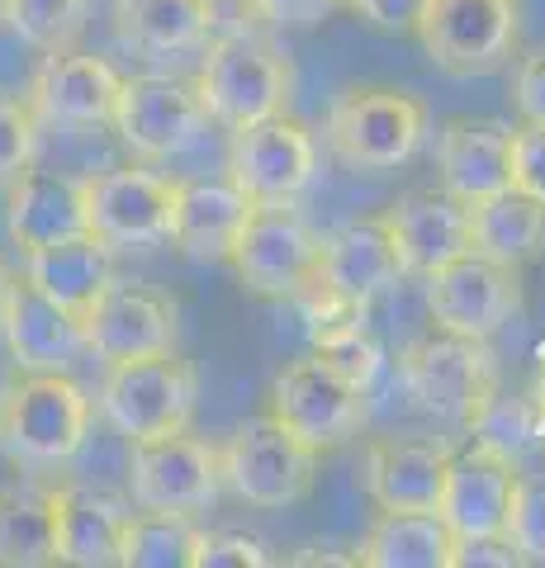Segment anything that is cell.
I'll use <instances>...</instances> for the list:
<instances>
[{
	"label": "cell",
	"instance_id": "cell-1",
	"mask_svg": "<svg viewBox=\"0 0 545 568\" xmlns=\"http://www.w3.org/2000/svg\"><path fill=\"white\" fill-rule=\"evenodd\" d=\"M95 398L72 369H20L0 388V455L20 469H62L91 436Z\"/></svg>",
	"mask_w": 545,
	"mask_h": 568
},
{
	"label": "cell",
	"instance_id": "cell-2",
	"mask_svg": "<svg viewBox=\"0 0 545 568\" xmlns=\"http://www.w3.org/2000/svg\"><path fill=\"white\" fill-rule=\"evenodd\" d=\"M195 71V95L204 114L223 129H248L271 114H285L294 100V62L271 33L238 29L214 33Z\"/></svg>",
	"mask_w": 545,
	"mask_h": 568
},
{
	"label": "cell",
	"instance_id": "cell-3",
	"mask_svg": "<svg viewBox=\"0 0 545 568\" xmlns=\"http://www.w3.org/2000/svg\"><path fill=\"white\" fill-rule=\"evenodd\" d=\"M398 379L427 417L451 426H474L488 398L498 394V355L484 336L436 327L432 336H417L398 355Z\"/></svg>",
	"mask_w": 545,
	"mask_h": 568
},
{
	"label": "cell",
	"instance_id": "cell-4",
	"mask_svg": "<svg viewBox=\"0 0 545 568\" xmlns=\"http://www.w3.org/2000/svg\"><path fill=\"white\" fill-rule=\"evenodd\" d=\"M432 133V110L398 85H346L327 110V142L351 171H398Z\"/></svg>",
	"mask_w": 545,
	"mask_h": 568
},
{
	"label": "cell",
	"instance_id": "cell-5",
	"mask_svg": "<svg viewBox=\"0 0 545 568\" xmlns=\"http://www.w3.org/2000/svg\"><path fill=\"white\" fill-rule=\"evenodd\" d=\"M200 403V375L195 365L181 361L175 351L143 355V361L124 365H104L95 413L129 440H152L185 432Z\"/></svg>",
	"mask_w": 545,
	"mask_h": 568
},
{
	"label": "cell",
	"instance_id": "cell-6",
	"mask_svg": "<svg viewBox=\"0 0 545 568\" xmlns=\"http://www.w3.org/2000/svg\"><path fill=\"white\" fill-rule=\"evenodd\" d=\"M522 0H422L417 43L446 77L498 71L522 43Z\"/></svg>",
	"mask_w": 545,
	"mask_h": 568
},
{
	"label": "cell",
	"instance_id": "cell-7",
	"mask_svg": "<svg viewBox=\"0 0 545 568\" xmlns=\"http://www.w3.org/2000/svg\"><path fill=\"white\" fill-rule=\"evenodd\" d=\"M223 488H233L248 507L280 511L313 493L319 478V450L304 446L290 426H280L271 413L248 417L219 446Z\"/></svg>",
	"mask_w": 545,
	"mask_h": 568
},
{
	"label": "cell",
	"instance_id": "cell-8",
	"mask_svg": "<svg viewBox=\"0 0 545 568\" xmlns=\"http://www.w3.org/2000/svg\"><path fill=\"white\" fill-rule=\"evenodd\" d=\"M323 237L299 204H252L228 265L256 298H299L319 275Z\"/></svg>",
	"mask_w": 545,
	"mask_h": 568
},
{
	"label": "cell",
	"instance_id": "cell-9",
	"mask_svg": "<svg viewBox=\"0 0 545 568\" xmlns=\"http://www.w3.org/2000/svg\"><path fill=\"white\" fill-rule=\"evenodd\" d=\"M266 413L290 426V432L313 450H332L351 440L365 426L371 413V388L351 384L342 369H332L323 355H304L290 361L271 384V407Z\"/></svg>",
	"mask_w": 545,
	"mask_h": 568
},
{
	"label": "cell",
	"instance_id": "cell-10",
	"mask_svg": "<svg viewBox=\"0 0 545 568\" xmlns=\"http://www.w3.org/2000/svg\"><path fill=\"white\" fill-rule=\"evenodd\" d=\"M85 233L114 252H148L171 242L175 181L148 166H114L81 181Z\"/></svg>",
	"mask_w": 545,
	"mask_h": 568
},
{
	"label": "cell",
	"instance_id": "cell-11",
	"mask_svg": "<svg viewBox=\"0 0 545 568\" xmlns=\"http://www.w3.org/2000/svg\"><path fill=\"white\" fill-rule=\"evenodd\" d=\"M204 123L209 114L195 95V81L162 77V71L124 77L110 114V129L138 162H171V156H181L204 133Z\"/></svg>",
	"mask_w": 545,
	"mask_h": 568
},
{
	"label": "cell",
	"instance_id": "cell-12",
	"mask_svg": "<svg viewBox=\"0 0 545 568\" xmlns=\"http://www.w3.org/2000/svg\"><path fill=\"white\" fill-rule=\"evenodd\" d=\"M319 171V148L304 123L271 114L248 129H228V181L252 204H299Z\"/></svg>",
	"mask_w": 545,
	"mask_h": 568
},
{
	"label": "cell",
	"instance_id": "cell-13",
	"mask_svg": "<svg viewBox=\"0 0 545 568\" xmlns=\"http://www.w3.org/2000/svg\"><path fill=\"white\" fill-rule=\"evenodd\" d=\"M422 298H427V313L442 332L484 336L488 342L503 323H513L522 313V280L513 265L461 252L422 280Z\"/></svg>",
	"mask_w": 545,
	"mask_h": 568
},
{
	"label": "cell",
	"instance_id": "cell-14",
	"mask_svg": "<svg viewBox=\"0 0 545 568\" xmlns=\"http://www.w3.org/2000/svg\"><path fill=\"white\" fill-rule=\"evenodd\" d=\"M223 493V465L219 446L171 432L152 440H133V469H129V497L133 507H157V511H204L214 507Z\"/></svg>",
	"mask_w": 545,
	"mask_h": 568
},
{
	"label": "cell",
	"instance_id": "cell-15",
	"mask_svg": "<svg viewBox=\"0 0 545 568\" xmlns=\"http://www.w3.org/2000/svg\"><path fill=\"white\" fill-rule=\"evenodd\" d=\"M85 355L100 365H124L143 355L175 351V304L166 294L133 280H114L91 308L81 313Z\"/></svg>",
	"mask_w": 545,
	"mask_h": 568
},
{
	"label": "cell",
	"instance_id": "cell-16",
	"mask_svg": "<svg viewBox=\"0 0 545 568\" xmlns=\"http://www.w3.org/2000/svg\"><path fill=\"white\" fill-rule=\"evenodd\" d=\"M119 85L124 77L95 58V52L81 48H58L39 62L29 81V110L39 123H58V129H95V123H110Z\"/></svg>",
	"mask_w": 545,
	"mask_h": 568
},
{
	"label": "cell",
	"instance_id": "cell-17",
	"mask_svg": "<svg viewBox=\"0 0 545 568\" xmlns=\"http://www.w3.org/2000/svg\"><path fill=\"white\" fill-rule=\"evenodd\" d=\"M398 280H403L398 252H394V242H390V233H384V223H380V213H375V219L346 223L332 237H323L319 275H313L309 290L332 298V304H346V308L371 313L375 298L390 294Z\"/></svg>",
	"mask_w": 545,
	"mask_h": 568
},
{
	"label": "cell",
	"instance_id": "cell-18",
	"mask_svg": "<svg viewBox=\"0 0 545 568\" xmlns=\"http://www.w3.org/2000/svg\"><path fill=\"white\" fill-rule=\"evenodd\" d=\"M517 455H507L488 440H474L465 455H451L446 465V484H442V503L436 517L451 526L455 540H474V536H503L507 526V503L517 488Z\"/></svg>",
	"mask_w": 545,
	"mask_h": 568
},
{
	"label": "cell",
	"instance_id": "cell-19",
	"mask_svg": "<svg viewBox=\"0 0 545 568\" xmlns=\"http://www.w3.org/2000/svg\"><path fill=\"white\" fill-rule=\"evenodd\" d=\"M384 233H390L403 275L427 280L436 265L455 261L461 252H470V233H465V204L436 190H408L403 200H394L380 213Z\"/></svg>",
	"mask_w": 545,
	"mask_h": 568
},
{
	"label": "cell",
	"instance_id": "cell-20",
	"mask_svg": "<svg viewBox=\"0 0 545 568\" xmlns=\"http://www.w3.org/2000/svg\"><path fill=\"white\" fill-rule=\"evenodd\" d=\"M451 455L446 440L380 436L365 446V493L380 511H436Z\"/></svg>",
	"mask_w": 545,
	"mask_h": 568
},
{
	"label": "cell",
	"instance_id": "cell-21",
	"mask_svg": "<svg viewBox=\"0 0 545 568\" xmlns=\"http://www.w3.org/2000/svg\"><path fill=\"white\" fill-rule=\"evenodd\" d=\"M507 152H513V123L507 119H446L436 129V171H442V190L455 194L461 204L488 200V194L507 190Z\"/></svg>",
	"mask_w": 545,
	"mask_h": 568
},
{
	"label": "cell",
	"instance_id": "cell-22",
	"mask_svg": "<svg viewBox=\"0 0 545 568\" xmlns=\"http://www.w3.org/2000/svg\"><path fill=\"white\" fill-rule=\"evenodd\" d=\"M0 336H6L10 361L20 369H72L85 355L81 313L62 308L58 298L33 290L29 280H14L6 317H0Z\"/></svg>",
	"mask_w": 545,
	"mask_h": 568
},
{
	"label": "cell",
	"instance_id": "cell-23",
	"mask_svg": "<svg viewBox=\"0 0 545 568\" xmlns=\"http://www.w3.org/2000/svg\"><path fill=\"white\" fill-rule=\"evenodd\" d=\"M48 507H52V536H58V564L72 568L119 564V540H124V521L133 511L129 497L62 484L48 488Z\"/></svg>",
	"mask_w": 545,
	"mask_h": 568
},
{
	"label": "cell",
	"instance_id": "cell-24",
	"mask_svg": "<svg viewBox=\"0 0 545 568\" xmlns=\"http://www.w3.org/2000/svg\"><path fill=\"white\" fill-rule=\"evenodd\" d=\"M252 200L233 181H175V213H171V242L190 261L228 265L233 242L248 223Z\"/></svg>",
	"mask_w": 545,
	"mask_h": 568
},
{
	"label": "cell",
	"instance_id": "cell-25",
	"mask_svg": "<svg viewBox=\"0 0 545 568\" xmlns=\"http://www.w3.org/2000/svg\"><path fill=\"white\" fill-rule=\"evenodd\" d=\"M6 233L20 252H39L48 242L85 233V204L81 181L52 171H20L10 181V209H6Z\"/></svg>",
	"mask_w": 545,
	"mask_h": 568
},
{
	"label": "cell",
	"instance_id": "cell-26",
	"mask_svg": "<svg viewBox=\"0 0 545 568\" xmlns=\"http://www.w3.org/2000/svg\"><path fill=\"white\" fill-rule=\"evenodd\" d=\"M24 280L33 284V290H43L48 298H58L62 308L85 313L119 280L114 246H104L91 233L48 242V246H39V252L24 256Z\"/></svg>",
	"mask_w": 545,
	"mask_h": 568
},
{
	"label": "cell",
	"instance_id": "cell-27",
	"mask_svg": "<svg viewBox=\"0 0 545 568\" xmlns=\"http://www.w3.org/2000/svg\"><path fill=\"white\" fill-rule=\"evenodd\" d=\"M465 233L474 256L522 271V265H532L545 252V204L507 185L488 194V200L465 204Z\"/></svg>",
	"mask_w": 545,
	"mask_h": 568
},
{
	"label": "cell",
	"instance_id": "cell-28",
	"mask_svg": "<svg viewBox=\"0 0 545 568\" xmlns=\"http://www.w3.org/2000/svg\"><path fill=\"white\" fill-rule=\"evenodd\" d=\"M114 33L124 48L162 62L200 52L214 39V14L209 0H114Z\"/></svg>",
	"mask_w": 545,
	"mask_h": 568
},
{
	"label": "cell",
	"instance_id": "cell-29",
	"mask_svg": "<svg viewBox=\"0 0 545 568\" xmlns=\"http://www.w3.org/2000/svg\"><path fill=\"white\" fill-rule=\"evenodd\" d=\"M455 536L436 511H380L356 549L365 568H451Z\"/></svg>",
	"mask_w": 545,
	"mask_h": 568
},
{
	"label": "cell",
	"instance_id": "cell-30",
	"mask_svg": "<svg viewBox=\"0 0 545 568\" xmlns=\"http://www.w3.org/2000/svg\"><path fill=\"white\" fill-rule=\"evenodd\" d=\"M195 545H200L195 511L138 507L124 521L119 564L124 568H195Z\"/></svg>",
	"mask_w": 545,
	"mask_h": 568
},
{
	"label": "cell",
	"instance_id": "cell-31",
	"mask_svg": "<svg viewBox=\"0 0 545 568\" xmlns=\"http://www.w3.org/2000/svg\"><path fill=\"white\" fill-rule=\"evenodd\" d=\"M58 564L52 507L43 488H0V568H48Z\"/></svg>",
	"mask_w": 545,
	"mask_h": 568
},
{
	"label": "cell",
	"instance_id": "cell-32",
	"mask_svg": "<svg viewBox=\"0 0 545 568\" xmlns=\"http://www.w3.org/2000/svg\"><path fill=\"white\" fill-rule=\"evenodd\" d=\"M0 20L29 48L58 52L77 48L85 20H91V0H0Z\"/></svg>",
	"mask_w": 545,
	"mask_h": 568
},
{
	"label": "cell",
	"instance_id": "cell-33",
	"mask_svg": "<svg viewBox=\"0 0 545 568\" xmlns=\"http://www.w3.org/2000/svg\"><path fill=\"white\" fill-rule=\"evenodd\" d=\"M503 540L517 549L522 564H545V478L517 474L513 503H507Z\"/></svg>",
	"mask_w": 545,
	"mask_h": 568
},
{
	"label": "cell",
	"instance_id": "cell-34",
	"mask_svg": "<svg viewBox=\"0 0 545 568\" xmlns=\"http://www.w3.org/2000/svg\"><path fill=\"white\" fill-rule=\"evenodd\" d=\"M33 156H39V119H33L29 100L0 95V185L29 171Z\"/></svg>",
	"mask_w": 545,
	"mask_h": 568
},
{
	"label": "cell",
	"instance_id": "cell-35",
	"mask_svg": "<svg viewBox=\"0 0 545 568\" xmlns=\"http://www.w3.org/2000/svg\"><path fill=\"white\" fill-rule=\"evenodd\" d=\"M275 564L266 540L248 536V530H200L195 568H266Z\"/></svg>",
	"mask_w": 545,
	"mask_h": 568
},
{
	"label": "cell",
	"instance_id": "cell-36",
	"mask_svg": "<svg viewBox=\"0 0 545 568\" xmlns=\"http://www.w3.org/2000/svg\"><path fill=\"white\" fill-rule=\"evenodd\" d=\"M507 181H513V190L532 194L536 204H545V129H536V123H513Z\"/></svg>",
	"mask_w": 545,
	"mask_h": 568
},
{
	"label": "cell",
	"instance_id": "cell-37",
	"mask_svg": "<svg viewBox=\"0 0 545 568\" xmlns=\"http://www.w3.org/2000/svg\"><path fill=\"white\" fill-rule=\"evenodd\" d=\"M513 100H517L522 123H536V129H545V43L522 58L517 77H513Z\"/></svg>",
	"mask_w": 545,
	"mask_h": 568
},
{
	"label": "cell",
	"instance_id": "cell-38",
	"mask_svg": "<svg viewBox=\"0 0 545 568\" xmlns=\"http://www.w3.org/2000/svg\"><path fill=\"white\" fill-rule=\"evenodd\" d=\"M517 549L503 536H474V540H455L451 549V568H517Z\"/></svg>",
	"mask_w": 545,
	"mask_h": 568
},
{
	"label": "cell",
	"instance_id": "cell-39",
	"mask_svg": "<svg viewBox=\"0 0 545 568\" xmlns=\"http://www.w3.org/2000/svg\"><path fill=\"white\" fill-rule=\"evenodd\" d=\"M337 6L356 10L361 20H371V24L384 29V33H408V29L417 24L422 0H337Z\"/></svg>",
	"mask_w": 545,
	"mask_h": 568
},
{
	"label": "cell",
	"instance_id": "cell-40",
	"mask_svg": "<svg viewBox=\"0 0 545 568\" xmlns=\"http://www.w3.org/2000/svg\"><path fill=\"white\" fill-rule=\"evenodd\" d=\"M252 10L266 24L294 29V24H319V20H327V14L337 10V0H252Z\"/></svg>",
	"mask_w": 545,
	"mask_h": 568
},
{
	"label": "cell",
	"instance_id": "cell-41",
	"mask_svg": "<svg viewBox=\"0 0 545 568\" xmlns=\"http://www.w3.org/2000/svg\"><path fill=\"white\" fill-rule=\"evenodd\" d=\"M532 388H526V403H532V413H536V436H545V342L536 346L532 355Z\"/></svg>",
	"mask_w": 545,
	"mask_h": 568
},
{
	"label": "cell",
	"instance_id": "cell-42",
	"mask_svg": "<svg viewBox=\"0 0 545 568\" xmlns=\"http://www.w3.org/2000/svg\"><path fill=\"white\" fill-rule=\"evenodd\" d=\"M285 564L294 568H319V564H356V555H337V545H304L299 555H290Z\"/></svg>",
	"mask_w": 545,
	"mask_h": 568
},
{
	"label": "cell",
	"instance_id": "cell-43",
	"mask_svg": "<svg viewBox=\"0 0 545 568\" xmlns=\"http://www.w3.org/2000/svg\"><path fill=\"white\" fill-rule=\"evenodd\" d=\"M10 290H14V271L0 261V317H6V304H10Z\"/></svg>",
	"mask_w": 545,
	"mask_h": 568
}]
</instances>
